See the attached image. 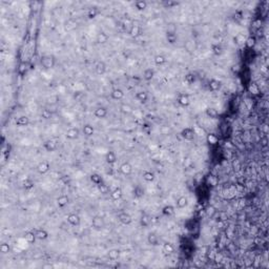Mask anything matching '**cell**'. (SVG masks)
Instances as JSON below:
<instances>
[{"instance_id":"6da1fadb","label":"cell","mask_w":269,"mask_h":269,"mask_svg":"<svg viewBox=\"0 0 269 269\" xmlns=\"http://www.w3.org/2000/svg\"><path fill=\"white\" fill-rule=\"evenodd\" d=\"M41 65L46 69L53 68L54 65H55V59H54L53 56L51 55L43 56V57L41 58Z\"/></svg>"},{"instance_id":"7a4b0ae2","label":"cell","mask_w":269,"mask_h":269,"mask_svg":"<svg viewBox=\"0 0 269 269\" xmlns=\"http://www.w3.org/2000/svg\"><path fill=\"white\" fill-rule=\"evenodd\" d=\"M181 136H182L183 139H185V140H187V141L194 140V129L191 128V127H186V128H184L182 131H181Z\"/></svg>"},{"instance_id":"3957f363","label":"cell","mask_w":269,"mask_h":269,"mask_svg":"<svg viewBox=\"0 0 269 269\" xmlns=\"http://www.w3.org/2000/svg\"><path fill=\"white\" fill-rule=\"evenodd\" d=\"M80 134V131L77 128V127H71L66 131L65 133V137L68 140H75L79 137Z\"/></svg>"},{"instance_id":"277c9868","label":"cell","mask_w":269,"mask_h":269,"mask_svg":"<svg viewBox=\"0 0 269 269\" xmlns=\"http://www.w3.org/2000/svg\"><path fill=\"white\" fill-rule=\"evenodd\" d=\"M50 168H51V165H50V163H48V161H42V162H40L39 164H38L37 171L39 172V174H46L48 170H50Z\"/></svg>"},{"instance_id":"5b68a950","label":"cell","mask_w":269,"mask_h":269,"mask_svg":"<svg viewBox=\"0 0 269 269\" xmlns=\"http://www.w3.org/2000/svg\"><path fill=\"white\" fill-rule=\"evenodd\" d=\"M118 219L119 221L122 224H124V225H129V224L133 222L131 217L129 216L128 214H126V212H120V214H118Z\"/></svg>"},{"instance_id":"8992f818","label":"cell","mask_w":269,"mask_h":269,"mask_svg":"<svg viewBox=\"0 0 269 269\" xmlns=\"http://www.w3.org/2000/svg\"><path fill=\"white\" fill-rule=\"evenodd\" d=\"M120 171H121V174H124V176H129V174L133 172V166L131 165V163L124 162L123 164H121Z\"/></svg>"},{"instance_id":"52a82bcc","label":"cell","mask_w":269,"mask_h":269,"mask_svg":"<svg viewBox=\"0 0 269 269\" xmlns=\"http://www.w3.org/2000/svg\"><path fill=\"white\" fill-rule=\"evenodd\" d=\"M177 101H178L179 104H180L181 106H183V107H186V106H188V105L190 104L189 96L186 95V94H181V95H179Z\"/></svg>"},{"instance_id":"ba28073f","label":"cell","mask_w":269,"mask_h":269,"mask_svg":"<svg viewBox=\"0 0 269 269\" xmlns=\"http://www.w3.org/2000/svg\"><path fill=\"white\" fill-rule=\"evenodd\" d=\"M91 225L95 229H102L104 227L105 223H104V220H103L101 217H95L91 221Z\"/></svg>"},{"instance_id":"9c48e42d","label":"cell","mask_w":269,"mask_h":269,"mask_svg":"<svg viewBox=\"0 0 269 269\" xmlns=\"http://www.w3.org/2000/svg\"><path fill=\"white\" fill-rule=\"evenodd\" d=\"M107 113H108V111H107L106 107L101 106V107H98V108L95 109V111H94V115H95V117L98 118V119H103V118H105L107 116Z\"/></svg>"},{"instance_id":"30bf717a","label":"cell","mask_w":269,"mask_h":269,"mask_svg":"<svg viewBox=\"0 0 269 269\" xmlns=\"http://www.w3.org/2000/svg\"><path fill=\"white\" fill-rule=\"evenodd\" d=\"M67 222L73 226H78L80 224V217L77 214H69L67 216Z\"/></svg>"},{"instance_id":"8fae6325","label":"cell","mask_w":269,"mask_h":269,"mask_svg":"<svg viewBox=\"0 0 269 269\" xmlns=\"http://www.w3.org/2000/svg\"><path fill=\"white\" fill-rule=\"evenodd\" d=\"M43 146H44V148H45L46 151L51 152V151H54L55 149H57L58 144H57V142H56L55 140H48V141H46V142L44 143Z\"/></svg>"},{"instance_id":"7c38bea8","label":"cell","mask_w":269,"mask_h":269,"mask_svg":"<svg viewBox=\"0 0 269 269\" xmlns=\"http://www.w3.org/2000/svg\"><path fill=\"white\" fill-rule=\"evenodd\" d=\"M105 160L106 162L108 163L109 165H113L117 162V154H115L114 151H108L106 154H105Z\"/></svg>"},{"instance_id":"4fadbf2b","label":"cell","mask_w":269,"mask_h":269,"mask_svg":"<svg viewBox=\"0 0 269 269\" xmlns=\"http://www.w3.org/2000/svg\"><path fill=\"white\" fill-rule=\"evenodd\" d=\"M111 96L114 100H121L124 97V91L121 88H115L113 89V91L111 93Z\"/></svg>"},{"instance_id":"5bb4252c","label":"cell","mask_w":269,"mask_h":269,"mask_svg":"<svg viewBox=\"0 0 269 269\" xmlns=\"http://www.w3.org/2000/svg\"><path fill=\"white\" fill-rule=\"evenodd\" d=\"M122 196H123V191H122V189H121L120 187L115 188V189L111 192V199H113L114 201L120 200V199L122 198Z\"/></svg>"},{"instance_id":"9a60e30c","label":"cell","mask_w":269,"mask_h":269,"mask_svg":"<svg viewBox=\"0 0 269 269\" xmlns=\"http://www.w3.org/2000/svg\"><path fill=\"white\" fill-rule=\"evenodd\" d=\"M35 234L37 240H40V241H43L48 237V232L45 229H37L35 231Z\"/></svg>"},{"instance_id":"2e32d148","label":"cell","mask_w":269,"mask_h":269,"mask_svg":"<svg viewBox=\"0 0 269 269\" xmlns=\"http://www.w3.org/2000/svg\"><path fill=\"white\" fill-rule=\"evenodd\" d=\"M68 202H69V199L65 194H62V196H60L59 198L57 199V204L60 208H64L67 204H68Z\"/></svg>"},{"instance_id":"e0dca14e","label":"cell","mask_w":269,"mask_h":269,"mask_svg":"<svg viewBox=\"0 0 269 269\" xmlns=\"http://www.w3.org/2000/svg\"><path fill=\"white\" fill-rule=\"evenodd\" d=\"M206 115L210 119H217L220 116V114L218 109L214 108V107H208V108L206 109Z\"/></svg>"},{"instance_id":"ac0fdd59","label":"cell","mask_w":269,"mask_h":269,"mask_svg":"<svg viewBox=\"0 0 269 269\" xmlns=\"http://www.w3.org/2000/svg\"><path fill=\"white\" fill-rule=\"evenodd\" d=\"M174 211H176V210H174V206H171V205H166V206H164V207L162 208V214H164V216H166V217L174 216Z\"/></svg>"},{"instance_id":"d6986e66","label":"cell","mask_w":269,"mask_h":269,"mask_svg":"<svg viewBox=\"0 0 269 269\" xmlns=\"http://www.w3.org/2000/svg\"><path fill=\"white\" fill-rule=\"evenodd\" d=\"M208 86H209V89L212 91H217L220 89V87H221V82L219 81V80L217 79H211L209 81V84H208Z\"/></svg>"},{"instance_id":"ffe728a7","label":"cell","mask_w":269,"mask_h":269,"mask_svg":"<svg viewBox=\"0 0 269 269\" xmlns=\"http://www.w3.org/2000/svg\"><path fill=\"white\" fill-rule=\"evenodd\" d=\"M136 98H137V100L140 101V102L145 103L147 100H148V95H147L146 91H138V93L136 94Z\"/></svg>"},{"instance_id":"44dd1931","label":"cell","mask_w":269,"mask_h":269,"mask_svg":"<svg viewBox=\"0 0 269 269\" xmlns=\"http://www.w3.org/2000/svg\"><path fill=\"white\" fill-rule=\"evenodd\" d=\"M147 241H148V243L151 245L157 246L159 244V237L154 232H151V234H148V237H147Z\"/></svg>"},{"instance_id":"7402d4cb","label":"cell","mask_w":269,"mask_h":269,"mask_svg":"<svg viewBox=\"0 0 269 269\" xmlns=\"http://www.w3.org/2000/svg\"><path fill=\"white\" fill-rule=\"evenodd\" d=\"M28 124H30V119L26 116H21L16 120V125L18 126H26Z\"/></svg>"},{"instance_id":"603a6c76","label":"cell","mask_w":269,"mask_h":269,"mask_svg":"<svg viewBox=\"0 0 269 269\" xmlns=\"http://www.w3.org/2000/svg\"><path fill=\"white\" fill-rule=\"evenodd\" d=\"M107 257H108V259L111 260V261H116V260H118L119 257H120V250L111 249L108 251V253H107Z\"/></svg>"},{"instance_id":"cb8c5ba5","label":"cell","mask_w":269,"mask_h":269,"mask_svg":"<svg viewBox=\"0 0 269 269\" xmlns=\"http://www.w3.org/2000/svg\"><path fill=\"white\" fill-rule=\"evenodd\" d=\"M82 131H83V134L86 137H91V136H93V134H94L95 129H94V127L91 126V124H85L83 126V128H82Z\"/></svg>"},{"instance_id":"d4e9b609","label":"cell","mask_w":269,"mask_h":269,"mask_svg":"<svg viewBox=\"0 0 269 269\" xmlns=\"http://www.w3.org/2000/svg\"><path fill=\"white\" fill-rule=\"evenodd\" d=\"M109 37L107 34H105L104 32H100L97 35V42L98 43H106L108 41Z\"/></svg>"},{"instance_id":"484cf974","label":"cell","mask_w":269,"mask_h":269,"mask_svg":"<svg viewBox=\"0 0 269 269\" xmlns=\"http://www.w3.org/2000/svg\"><path fill=\"white\" fill-rule=\"evenodd\" d=\"M96 69V73L98 74V75H103V74L106 71V65H105L104 62H98L97 65H96L95 67Z\"/></svg>"},{"instance_id":"4316f807","label":"cell","mask_w":269,"mask_h":269,"mask_svg":"<svg viewBox=\"0 0 269 269\" xmlns=\"http://www.w3.org/2000/svg\"><path fill=\"white\" fill-rule=\"evenodd\" d=\"M154 71L152 68H146L143 73V78H144L146 81H151V80L154 78Z\"/></svg>"},{"instance_id":"83f0119b","label":"cell","mask_w":269,"mask_h":269,"mask_svg":"<svg viewBox=\"0 0 269 269\" xmlns=\"http://www.w3.org/2000/svg\"><path fill=\"white\" fill-rule=\"evenodd\" d=\"M24 239H25V241L28 242V244H32L36 241V239H37V237H36L35 232L28 231V232H25V234H24Z\"/></svg>"},{"instance_id":"f1b7e54d","label":"cell","mask_w":269,"mask_h":269,"mask_svg":"<svg viewBox=\"0 0 269 269\" xmlns=\"http://www.w3.org/2000/svg\"><path fill=\"white\" fill-rule=\"evenodd\" d=\"M163 251L167 253V254H171V253L174 252V246L171 243H169V242H166L163 245Z\"/></svg>"},{"instance_id":"f546056e","label":"cell","mask_w":269,"mask_h":269,"mask_svg":"<svg viewBox=\"0 0 269 269\" xmlns=\"http://www.w3.org/2000/svg\"><path fill=\"white\" fill-rule=\"evenodd\" d=\"M141 33V28L140 26L138 25V24H133L131 28V31H129V35L131 36V37H137V36H139Z\"/></svg>"},{"instance_id":"4dcf8cb0","label":"cell","mask_w":269,"mask_h":269,"mask_svg":"<svg viewBox=\"0 0 269 269\" xmlns=\"http://www.w3.org/2000/svg\"><path fill=\"white\" fill-rule=\"evenodd\" d=\"M143 179H144L146 182H152L154 180V174L151 170H145L143 172Z\"/></svg>"},{"instance_id":"1f68e13d","label":"cell","mask_w":269,"mask_h":269,"mask_svg":"<svg viewBox=\"0 0 269 269\" xmlns=\"http://www.w3.org/2000/svg\"><path fill=\"white\" fill-rule=\"evenodd\" d=\"M187 203H188V200H187V198L184 197V196H182V197H180V198L177 199V207H178V208H184L185 206L187 205Z\"/></svg>"},{"instance_id":"d6a6232c","label":"cell","mask_w":269,"mask_h":269,"mask_svg":"<svg viewBox=\"0 0 269 269\" xmlns=\"http://www.w3.org/2000/svg\"><path fill=\"white\" fill-rule=\"evenodd\" d=\"M154 64H157V65H163V64L166 63V57L163 55H157L156 57H154Z\"/></svg>"},{"instance_id":"836d02e7","label":"cell","mask_w":269,"mask_h":269,"mask_svg":"<svg viewBox=\"0 0 269 269\" xmlns=\"http://www.w3.org/2000/svg\"><path fill=\"white\" fill-rule=\"evenodd\" d=\"M151 217L147 216V214H143V216L141 217L140 223H141V225H142L143 227H147V226L151 224Z\"/></svg>"},{"instance_id":"e575fe53","label":"cell","mask_w":269,"mask_h":269,"mask_svg":"<svg viewBox=\"0 0 269 269\" xmlns=\"http://www.w3.org/2000/svg\"><path fill=\"white\" fill-rule=\"evenodd\" d=\"M207 142L209 143V144H217V143L219 142V137L217 136V134H207Z\"/></svg>"},{"instance_id":"d590c367","label":"cell","mask_w":269,"mask_h":269,"mask_svg":"<svg viewBox=\"0 0 269 269\" xmlns=\"http://www.w3.org/2000/svg\"><path fill=\"white\" fill-rule=\"evenodd\" d=\"M134 6H136L137 10L143 11V10H145V8H146L147 2L144 1V0H138V1L134 2Z\"/></svg>"},{"instance_id":"8d00e7d4","label":"cell","mask_w":269,"mask_h":269,"mask_svg":"<svg viewBox=\"0 0 269 269\" xmlns=\"http://www.w3.org/2000/svg\"><path fill=\"white\" fill-rule=\"evenodd\" d=\"M91 181L95 185H97V186L100 185L101 183H103L102 178H101V177L98 174H91Z\"/></svg>"},{"instance_id":"74e56055","label":"cell","mask_w":269,"mask_h":269,"mask_svg":"<svg viewBox=\"0 0 269 269\" xmlns=\"http://www.w3.org/2000/svg\"><path fill=\"white\" fill-rule=\"evenodd\" d=\"M167 41L169 42L170 44H174L177 41V36H176V32H167L166 35Z\"/></svg>"},{"instance_id":"f35d334b","label":"cell","mask_w":269,"mask_h":269,"mask_svg":"<svg viewBox=\"0 0 269 269\" xmlns=\"http://www.w3.org/2000/svg\"><path fill=\"white\" fill-rule=\"evenodd\" d=\"M120 109L121 111L124 114H131V111H133V107L129 104H126V103H122V104L120 105Z\"/></svg>"},{"instance_id":"ab89813d","label":"cell","mask_w":269,"mask_h":269,"mask_svg":"<svg viewBox=\"0 0 269 269\" xmlns=\"http://www.w3.org/2000/svg\"><path fill=\"white\" fill-rule=\"evenodd\" d=\"M134 194L137 198H141V197H143V194H144V189H143L142 187H140V186H137L134 189Z\"/></svg>"},{"instance_id":"60d3db41","label":"cell","mask_w":269,"mask_h":269,"mask_svg":"<svg viewBox=\"0 0 269 269\" xmlns=\"http://www.w3.org/2000/svg\"><path fill=\"white\" fill-rule=\"evenodd\" d=\"M255 41H257V40H255V38L254 37H252V36H250V37H248L247 38V40H246V46H247V48H252L253 46L255 45Z\"/></svg>"},{"instance_id":"b9f144b4","label":"cell","mask_w":269,"mask_h":269,"mask_svg":"<svg viewBox=\"0 0 269 269\" xmlns=\"http://www.w3.org/2000/svg\"><path fill=\"white\" fill-rule=\"evenodd\" d=\"M98 14H99V11H98V8H91V10L88 11V13H87V17H88L89 19H93V18H95Z\"/></svg>"},{"instance_id":"7bdbcfd3","label":"cell","mask_w":269,"mask_h":269,"mask_svg":"<svg viewBox=\"0 0 269 269\" xmlns=\"http://www.w3.org/2000/svg\"><path fill=\"white\" fill-rule=\"evenodd\" d=\"M98 188H99V191L101 192L102 194H108V186H107L106 184H104V183H101L100 185H98Z\"/></svg>"},{"instance_id":"ee69618b","label":"cell","mask_w":269,"mask_h":269,"mask_svg":"<svg viewBox=\"0 0 269 269\" xmlns=\"http://www.w3.org/2000/svg\"><path fill=\"white\" fill-rule=\"evenodd\" d=\"M11 250V247L10 245H8V243H2L1 246H0V251H1L3 254H5V253H8Z\"/></svg>"},{"instance_id":"f6af8a7d","label":"cell","mask_w":269,"mask_h":269,"mask_svg":"<svg viewBox=\"0 0 269 269\" xmlns=\"http://www.w3.org/2000/svg\"><path fill=\"white\" fill-rule=\"evenodd\" d=\"M41 117L43 118V119H46V120H48V119H51V111H50V109H48V108L42 109Z\"/></svg>"},{"instance_id":"bcb514c9","label":"cell","mask_w":269,"mask_h":269,"mask_svg":"<svg viewBox=\"0 0 269 269\" xmlns=\"http://www.w3.org/2000/svg\"><path fill=\"white\" fill-rule=\"evenodd\" d=\"M249 91L251 94L257 95V94L260 93V88H259V86H257V85L255 84V83H251V84H250V86H249Z\"/></svg>"},{"instance_id":"7dc6e473","label":"cell","mask_w":269,"mask_h":269,"mask_svg":"<svg viewBox=\"0 0 269 269\" xmlns=\"http://www.w3.org/2000/svg\"><path fill=\"white\" fill-rule=\"evenodd\" d=\"M185 81L187 83H194L196 81V76L194 74H188V75L185 76Z\"/></svg>"},{"instance_id":"c3c4849f","label":"cell","mask_w":269,"mask_h":269,"mask_svg":"<svg viewBox=\"0 0 269 269\" xmlns=\"http://www.w3.org/2000/svg\"><path fill=\"white\" fill-rule=\"evenodd\" d=\"M171 131V129L167 126V125H163V126L160 127V133L161 134H164V136H167L168 134Z\"/></svg>"},{"instance_id":"681fc988","label":"cell","mask_w":269,"mask_h":269,"mask_svg":"<svg viewBox=\"0 0 269 269\" xmlns=\"http://www.w3.org/2000/svg\"><path fill=\"white\" fill-rule=\"evenodd\" d=\"M57 101H58L57 96H51V97L48 98V104H51V105L56 104V103H57Z\"/></svg>"},{"instance_id":"f907efd6","label":"cell","mask_w":269,"mask_h":269,"mask_svg":"<svg viewBox=\"0 0 269 269\" xmlns=\"http://www.w3.org/2000/svg\"><path fill=\"white\" fill-rule=\"evenodd\" d=\"M212 51H214V53L216 54V55H220V54L222 53V48L219 44H217V45H212Z\"/></svg>"},{"instance_id":"816d5d0a","label":"cell","mask_w":269,"mask_h":269,"mask_svg":"<svg viewBox=\"0 0 269 269\" xmlns=\"http://www.w3.org/2000/svg\"><path fill=\"white\" fill-rule=\"evenodd\" d=\"M232 167H234V170H239L240 168H241V163H240L237 160H235V161H234V163H232Z\"/></svg>"},{"instance_id":"f5cc1de1","label":"cell","mask_w":269,"mask_h":269,"mask_svg":"<svg viewBox=\"0 0 269 269\" xmlns=\"http://www.w3.org/2000/svg\"><path fill=\"white\" fill-rule=\"evenodd\" d=\"M33 185H34V183L32 182V181H30V180H28V181H25V182H24V187L28 188V189L32 188Z\"/></svg>"},{"instance_id":"db71d44e","label":"cell","mask_w":269,"mask_h":269,"mask_svg":"<svg viewBox=\"0 0 269 269\" xmlns=\"http://www.w3.org/2000/svg\"><path fill=\"white\" fill-rule=\"evenodd\" d=\"M164 4H165V5H167V6H172V5H177V4H178V2H176V1H168V2H164Z\"/></svg>"},{"instance_id":"11a10c76","label":"cell","mask_w":269,"mask_h":269,"mask_svg":"<svg viewBox=\"0 0 269 269\" xmlns=\"http://www.w3.org/2000/svg\"><path fill=\"white\" fill-rule=\"evenodd\" d=\"M25 69H26V67H24V63L20 64V67H19V73L20 74H24Z\"/></svg>"},{"instance_id":"9f6ffc18","label":"cell","mask_w":269,"mask_h":269,"mask_svg":"<svg viewBox=\"0 0 269 269\" xmlns=\"http://www.w3.org/2000/svg\"><path fill=\"white\" fill-rule=\"evenodd\" d=\"M254 24H255V28H260L261 26V20H255L254 21Z\"/></svg>"},{"instance_id":"6f0895ef","label":"cell","mask_w":269,"mask_h":269,"mask_svg":"<svg viewBox=\"0 0 269 269\" xmlns=\"http://www.w3.org/2000/svg\"><path fill=\"white\" fill-rule=\"evenodd\" d=\"M232 69H234V71H239V69H240V68H239V65H234V66H232Z\"/></svg>"}]
</instances>
